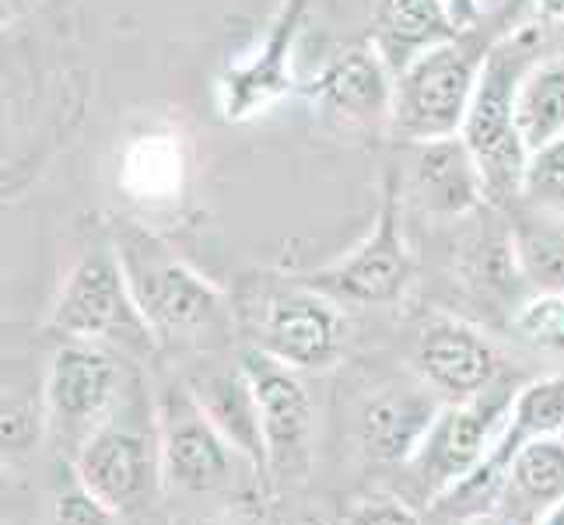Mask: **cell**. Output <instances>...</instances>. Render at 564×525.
Returning <instances> with one entry per match:
<instances>
[{"mask_svg": "<svg viewBox=\"0 0 564 525\" xmlns=\"http://www.w3.org/2000/svg\"><path fill=\"white\" fill-rule=\"evenodd\" d=\"M547 435H564V375H540L516 389L498 449L516 456L527 441Z\"/></svg>", "mask_w": 564, "mask_h": 525, "instance_id": "23", "label": "cell"}, {"mask_svg": "<svg viewBox=\"0 0 564 525\" xmlns=\"http://www.w3.org/2000/svg\"><path fill=\"white\" fill-rule=\"evenodd\" d=\"M344 343L347 322L340 302L295 277L263 295L249 347L299 372H326L340 361Z\"/></svg>", "mask_w": 564, "mask_h": 525, "instance_id": "10", "label": "cell"}, {"mask_svg": "<svg viewBox=\"0 0 564 525\" xmlns=\"http://www.w3.org/2000/svg\"><path fill=\"white\" fill-rule=\"evenodd\" d=\"M133 389L138 382L112 347L61 340L43 379L46 438L53 449L74 462L77 452L123 411Z\"/></svg>", "mask_w": 564, "mask_h": 525, "instance_id": "6", "label": "cell"}, {"mask_svg": "<svg viewBox=\"0 0 564 525\" xmlns=\"http://www.w3.org/2000/svg\"><path fill=\"white\" fill-rule=\"evenodd\" d=\"M509 214L519 281L533 291H564V214L533 204H516Z\"/></svg>", "mask_w": 564, "mask_h": 525, "instance_id": "20", "label": "cell"}, {"mask_svg": "<svg viewBox=\"0 0 564 525\" xmlns=\"http://www.w3.org/2000/svg\"><path fill=\"white\" fill-rule=\"evenodd\" d=\"M183 147L172 133H144L130 141L120 162V186L138 204H169L183 189Z\"/></svg>", "mask_w": 564, "mask_h": 525, "instance_id": "22", "label": "cell"}, {"mask_svg": "<svg viewBox=\"0 0 564 525\" xmlns=\"http://www.w3.org/2000/svg\"><path fill=\"white\" fill-rule=\"evenodd\" d=\"M109 242L123 263L133 302L162 347H200L207 337L228 333L225 295L148 225L130 218L112 221Z\"/></svg>", "mask_w": 564, "mask_h": 525, "instance_id": "2", "label": "cell"}, {"mask_svg": "<svg viewBox=\"0 0 564 525\" xmlns=\"http://www.w3.org/2000/svg\"><path fill=\"white\" fill-rule=\"evenodd\" d=\"M189 389L197 393L200 406L210 414V420L221 427V435L236 445V449L257 466V473L270 488V466H267V441H263V424H260V406L257 393L236 361L231 368H207L204 375L186 379Z\"/></svg>", "mask_w": 564, "mask_h": 525, "instance_id": "18", "label": "cell"}, {"mask_svg": "<svg viewBox=\"0 0 564 525\" xmlns=\"http://www.w3.org/2000/svg\"><path fill=\"white\" fill-rule=\"evenodd\" d=\"M564 504V435L533 438L512 456L498 512L519 522H540Z\"/></svg>", "mask_w": 564, "mask_h": 525, "instance_id": "19", "label": "cell"}, {"mask_svg": "<svg viewBox=\"0 0 564 525\" xmlns=\"http://www.w3.org/2000/svg\"><path fill=\"white\" fill-rule=\"evenodd\" d=\"M120 512H112L106 501L88 494L82 483L56 497L50 512V525H120Z\"/></svg>", "mask_w": 564, "mask_h": 525, "instance_id": "27", "label": "cell"}, {"mask_svg": "<svg viewBox=\"0 0 564 525\" xmlns=\"http://www.w3.org/2000/svg\"><path fill=\"white\" fill-rule=\"evenodd\" d=\"M242 372L257 393L270 483H302L313 466V431L316 411L313 396L302 382L299 368H288L278 358L263 354L257 347H246L239 354Z\"/></svg>", "mask_w": 564, "mask_h": 525, "instance_id": "11", "label": "cell"}, {"mask_svg": "<svg viewBox=\"0 0 564 525\" xmlns=\"http://www.w3.org/2000/svg\"><path fill=\"white\" fill-rule=\"evenodd\" d=\"M459 525H527V522H519V518L505 515V512H484V515H474V518H463Z\"/></svg>", "mask_w": 564, "mask_h": 525, "instance_id": "31", "label": "cell"}, {"mask_svg": "<svg viewBox=\"0 0 564 525\" xmlns=\"http://www.w3.org/2000/svg\"><path fill=\"white\" fill-rule=\"evenodd\" d=\"M557 25L551 22H522L495 39L484 61L480 81L474 91L470 112H466L459 138L474 151V158L484 175V189H488V204L512 210L522 200V186H527L530 151L519 138L516 127V88L543 53H551V32Z\"/></svg>", "mask_w": 564, "mask_h": 525, "instance_id": "1", "label": "cell"}, {"mask_svg": "<svg viewBox=\"0 0 564 525\" xmlns=\"http://www.w3.org/2000/svg\"><path fill=\"white\" fill-rule=\"evenodd\" d=\"M197 525H246V522H236V518H207V522H197Z\"/></svg>", "mask_w": 564, "mask_h": 525, "instance_id": "34", "label": "cell"}, {"mask_svg": "<svg viewBox=\"0 0 564 525\" xmlns=\"http://www.w3.org/2000/svg\"><path fill=\"white\" fill-rule=\"evenodd\" d=\"M561 508H564V504H561Z\"/></svg>", "mask_w": 564, "mask_h": 525, "instance_id": "35", "label": "cell"}, {"mask_svg": "<svg viewBox=\"0 0 564 525\" xmlns=\"http://www.w3.org/2000/svg\"><path fill=\"white\" fill-rule=\"evenodd\" d=\"M533 8H536V14L543 18V22L564 29V0H533Z\"/></svg>", "mask_w": 564, "mask_h": 525, "instance_id": "30", "label": "cell"}, {"mask_svg": "<svg viewBox=\"0 0 564 525\" xmlns=\"http://www.w3.org/2000/svg\"><path fill=\"white\" fill-rule=\"evenodd\" d=\"M442 411V400L421 385H382L361 403L355 435L365 459L386 466H406L424 441L427 427Z\"/></svg>", "mask_w": 564, "mask_h": 525, "instance_id": "15", "label": "cell"}, {"mask_svg": "<svg viewBox=\"0 0 564 525\" xmlns=\"http://www.w3.org/2000/svg\"><path fill=\"white\" fill-rule=\"evenodd\" d=\"M291 525H337V522H329L326 515H305L299 522H291Z\"/></svg>", "mask_w": 564, "mask_h": 525, "instance_id": "33", "label": "cell"}, {"mask_svg": "<svg viewBox=\"0 0 564 525\" xmlns=\"http://www.w3.org/2000/svg\"><path fill=\"white\" fill-rule=\"evenodd\" d=\"M308 0H281L263 43L242 64H231L218 81V102L228 123H242L267 112L284 95L295 91L291 77V53L302 35Z\"/></svg>", "mask_w": 564, "mask_h": 525, "instance_id": "13", "label": "cell"}, {"mask_svg": "<svg viewBox=\"0 0 564 525\" xmlns=\"http://www.w3.org/2000/svg\"><path fill=\"white\" fill-rule=\"evenodd\" d=\"M154 435L162 491L186 497H249L267 491L257 466L221 435L186 379L165 382L154 396Z\"/></svg>", "mask_w": 564, "mask_h": 525, "instance_id": "3", "label": "cell"}, {"mask_svg": "<svg viewBox=\"0 0 564 525\" xmlns=\"http://www.w3.org/2000/svg\"><path fill=\"white\" fill-rule=\"evenodd\" d=\"M512 329L522 343L564 358V291H533L512 313Z\"/></svg>", "mask_w": 564, "mask_h": 525, "instance_id": "25", "label": "cell"}, {"mask_svg": "<svg viewBox=\"0 0 564 525\" xmlns=\"http://www.w3.org/2000/svg\"><path fill=\"white\" fill-rule=\"evenodd\" d=\"M509 29L512 25H495L491 32H484L480 25L463 29L456 39L435 46L406 67L397 77L389 133L403 144H424L459 133L466 112H470L488 50Z\"/></svg>", "mask_w": 564, "mask_h": 525, "instance_id": "4", "label": "cell"}, {"mask_svg": "<svg viewBox=\"0 0 564 525\" xmlns=\"http://www.w3.org/2000/svg\"><path fill=\"white\" fill-rule=\"evenodd\" d=\"M50 333L61 340L106 343L123 354L151 358L162 343L141 316L112 242H95L64 274L50 308Z\"/></svg>", "mask_w": 564, "mask_h": 525, "instance_id": "5", "label": "cell"}, {"mask_svg": "<svg viewBox=\"0 0 564 525\" xmlns=\"http://www.w3.org/2000/svg\"><path fill=\"white\" fill-rule=\"evenodd\" d=\"M308 287L323 291L340 305H393L406 295L414 281V256L403 239L400 218V183L389 175L382 189V204L376 210L372 231L340 260L299 274Z\"/></svg>", "mask_w": 564, "mask_h": 525, "instance_id": "8", "label": "cell"}, {"mask_svg": "<svg viewBox=\"0 0 564 525\" xmlns=\"http://www.w3.org/2000/svg\"><path fill=\"white\" fill-rule=\"evenodd\" d=\"M449 4V14H453V22L463 29H474L480 25V18H484V0H445Z\"/></svg>", "mask_w": 564, "mask_h": 525, "instance_id": "29", "label": "cell"}, {"mask_svg": "<svg viewBox=\"0 0 564 525\" xmlns=\"http://www.w3.org/2000/svg\"><path fill=\"white\" fill-rule=\"evenodd\" d=\"M512 393V385L498 382L477 400L442 403V411L435 414L432 427H427L414 459L403 466L427 504L442 497L453 483L474 473L491 456L495 441L501 438V427L509 420Z\"/></svg>", "mask_w": 564, "mask_h": 525, "instance_id": "9", "label": "cell"}, {"mask_svg": "<svg viewBox=\"0 0 564 525\" xmlns=\"http://www.w3.org/2000/svg\"><path fill=\"white\" fill-rule=\"evenodd\" d=\"M459 35L445 0H376L368 43L400 77L414 61Z\"/></svg>", "mask_w": 564, "mask_h": 525, "instance_id": "17", "label": "cell"}, {"mask_svg": "<svg viewBox=\"0 0 564 525\" xmlns=\"http://www.w3.org/2000/svg\"><path fill=\"white\" fill-rule=\"evenodd\" d=\"M305 99H313L319 109L334 112L347 127L365 130H389L393 120V95L397 77L386 67L372 43H361L337 53L313 81L302 88Z\"/></svg>", "mask_w": 564, "mask_h": 525, "instance_id": "14", "label": "cell"}, {"mask_svg": "<svg viewBox=\"0 0 564 525\" xmlns=\"http://www.w3.org/2000/svg\"><path fill=\"white\" fill-rule=\"evenodd\" d=\"M533 525H564V508H554L551 515H543V518L533 522Z\"/></svg>", "mask_w": 564, "mask_h": 525, "instance_id": "32", "label": "cell"}, {"mask_svg": "<svg viewBox=\"0 0 564 525\" xmlns=\"http://www.w3.org/2000/svg\"><path fill=\"white\" fill-rule=\"evenodd\" d=\"M519 204H533V207L564 214V138L530 154L527 186H522Z\"/></svg>", "mask_w": 564, "mask_h": 525, "instance_id": "26", "label": "cell"}, {"mask_svg": "<svg viewBox=\"0 0 564 525\" xmlns=\"http://www.w3.org/2000/svg\"><path fill=\"white\" fill-rule=\"evenodd\" d=\"M344 525H424V518L400 497H368L355 504Z\"/></svg>", "mask_w": 564, "mask_h": 525, "instance_id": "28", "label": "cell"}, {"mask_svg": "<svg viewBox=\"0 0 564 525\" xmlns=\"http://www.w3.org/2000/svg\"><path fill=\"white\" fill-rule=\"evenodd\" d=\"M414 372L442 403H463L501 382V354L480 326L438 316L414 343Z\"/></svg>", "mask_w": 564, "mask_h": 525, "instance_id": "12", "label": "cell"}, {"mask_svg": "<svg viewBox=\"0 0 564 525\" xmlns=\"http://www.w3.org/2000/svg\"><path fill=\"white\" fill-rule=\"evenodd\" d=\"M46 438V406L43 385L39 393L22 389L4 375V411H0V441H4V462L25 459L39 441Z\"/></svg>", "mask_w": 564, "mask_h": 525, "instance_id": "24", "label": "cell"}, {"mask_svg": "<svg viewBox=\"0 0 564 525\" xmlns=\"http://www.w3.org/2000/svg\"><path fill=\"white\" fill-rule=\"evenodd\" d=\"M516 127L530 154L564 138V50L543 53L516 88Z\"/></svg>", "mask_w": 564, "mask_h": 525, "instance_id": "21", "label": "cell"}, {"mask_svg": "<svg viewBox=\"0 0 564 525\" xmlns=\"http://www.w3.org/2000/svg\"><path fill=\"white\" fill-rule=\"evenodd\" d=\"M138 393L141 389H133L123 411L70 462L74 480L120 515L144 508L162 491L159 435H154V417L144 424V414L151 411H144Z\"/></svg>", "mask_w": 564, "mask_h": 525, "instance_id": "7", "label": "cell"}, {"mask_svg": "<svg viewBox=\"0 0 564 525\" xmlns=\"http://www.w3.org/2000/svg\"><path fill=\"white\" fill-rule=\"evenodd\" d=\"M411 147V197L424 214L442 221H459L488 204L480 165L459 133Z\"/></svg>", "mask_w": 564, "mask_h": 525, "instance_id": "16", "label": "cell"}]
</instances>
